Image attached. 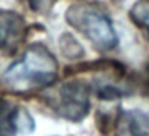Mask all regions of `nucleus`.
I'll return each instance as SVG.
<instances>
[{
    "instance_id": "9",
    "label": "nucleus",
    "mask_w": 149,
    "mask_h": 136,
    "mask_svg": "<svg viewBox=\"0 0 149 136\" xmlns=\"http://www.w3.org/2000/svg\"><path fill=\"white\" fill-rule=\"evenodd\" d=\"M31 5H32L34 10L37 11H42L47 8V5H48V0H31Z\"/></svg>"
},
{
    "instance_id": "7",
    "label": "nucleus",
    "mask_w": 149,
    "mask_h": 136,
    "mask_svg": "<svg viewBox=\"0 0 149 136\" xmlns=\"http://www.w3.org/2000/svg\"><path fill=\"white\" fill-rule=\"evenodd\" d=\"M130 18L149 34V0H141L130 11Z\"/></svg>"
},
{
    "instance_id": "5",
    "label": "nucleus",
    "mask_w": 149,
    "mask_h": 136,
    "mask_svg": "<svg viewBox=\"0 0 149 136\" xmlns=\"http://www.w3.org/2000/svg\"><path fill=\"white\" fill-rule=\"evenodd\" d=\"M116 136H149V115L139 110H123L119 114Z\"/></svg>"
},
{
    "instance_id": "10",
    "label": "nucleus",
    "mask_w": 149,
    "mask_h": 136,
    "mask_svg": "<svg viewBox=\"0 0 149 136\" xmlns=\"http://www.w3.org/2000/svg\"><path fill=\"white\" fill-rule=\"evenodd\" d=\"M148 87H149V78H148Z\"/></svg>"
},
{
    "instance_id": "8",
    "label": "nucleus",
    "mask_w": 149,
    "mask_h": 136,
    "mask_svg": "<svg viewBox=\"0 0 149 136\" xmlns=\"http://www.w3.org/2000/svg\"><path fill=\"white\" fill-rule=\"evenodd\" d=\"M61 48H63V53H64L68 58H80L84 55V50L80 48V45L77 43V40L71 35H63L61 39Z\"/></svg>"
},
{
    "instance_id": "4",
    "label": "nucleus",
    "mask_w": 149,
    "mask_h": 136,
    "mask_svg": "<svg viewBox=\"0 0 149 136\" xmlns=\"http://www.w3.org/2000/svg\"><path fill=\"white\" fill-rule=\"evenodd\" d=\"M32 128L29 114L0 96V136H15L16 133H27Z\"/></svg>"
},
{
    "instance_id": "1",
    "label": "nucleus",
    "mask_w": 149,
    "mask_h": 136,
    "mask_svg": "<svg viewBox=\"0 0 149 136\" xmlns=\"http://www.w3.org/2000/svg\"><path fill=\"white\" fill-rule=\"evenodd\" d=\"M58 77V62L47 46L34 43L18 61L8 66L2 83L13 93H29L52 85Z\"/></svg>"
},
{
    "instance_id": "2",
    "label": "nucleus",
    "mask_w": 149,
    "mask_h": 136,
    "mask_svg": "<svg viewBox=\"0 0 149 136\" xmlns=\"http://www.w3.org/2000/svg\"><path fill=\"white\" fill-rule=\"evenodd\" d=\"M66 21L100 50H112L119 42L111 19L101 8L91 3L71 5L66 11Z\"/></svg>"
},
{
    "instance_id": "3",
    "label": "nucleus",
    "mask_w": 149,
    "mask_h": 136,
    "mask_svg": "<svg viewBox=\"0 0 149 136\" xmlns=\"http://www.w3.org/2000/svg\"><path fill=\"white\" fill-rule=\"evenodd\" d=\"M90 94L91 90L85 82H68L58 90L53 107L63 119L80 122L90 110Z\"/></svg>"
},
{
    "instance_id": "6",
    "label": "nucleus",
    "mask_w": 149,
    "mask_h": 136,
    "mask_svg": "<svg viewBox=\"0 0 149 136\" xmlns=\"http://www.w3.org/2000/svg\"><path fill=\"white\" fill-rule=\"evenodd\" d=\"M24 19L13 11H0V50L23 39Z\"/></svg>"
}]
</instances>
